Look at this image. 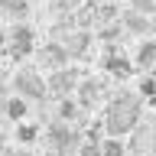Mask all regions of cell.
Returning a JSON list of instances; mask_svg holds the SVG:
<instances>
[{
    "instance_id": "cell-1",
    "label": "cell",
    "mask_w": 156,
    "mask_h": 156,
    "mask_svg": "<svg viewBox=\"0 0 156 156\" xmlns=\"http://www.w3.org/2000/svg\"><path fill=\"white\" fill-rule=\"evenodd\" d=\"M136 120H140V98L120 91V94L111 101L107 117H104L107 136H124V133H130V130L136 127Z\"/></svg>"
},
{
    "instance_id": "cell-2",
    "label": "cell",
    "mask_w": 156,
    "mask_h": 156,
    "mask_svg": "<svg viewBox=\"0 0 156 156\" xmlns=\"http://www.w3.org/2000/svg\"><path fill=\"white\" fill-rule=\"evenodd\" d=\"M13 88H16L26 101H36V104L49 98V78H39V72H33V68H23V72L13 78Z\"/></svg>"
},
{
    "instance_id": "cell-3",
    "label": "cell",
    "mask_w": 156,
    "mask_h": 156,
    "mask_svg": "<svg viewBox=\"0 0 156 156\" xmlns=\"http://www.w3.org/2000/svg\"><path fill=\"white\" fill-rule=\"evenodd\" d=\"M78 85H81V72H75L68 65L49 75V94L52 98H68L72 91H78Z\"/></svg>"
},
{
    "instance_id": "cell-4",
    "label": "cell",
    "mask_w": 156,
    "mask_h": 156,
    "mask_svg": "<svg viewBox=\"0 0 156 156\" xmlns=\"http://www.w3.org/2000/svg\"><path fill=\"white\" fill-rule=\"evenodd\" d=\"M7 46H10V55H13V58H26L29 52H33V46H36V33H33V26L16 23V26L10 29V36H7Z\"/></svg>"
},
{
    "instance_id": "cell-5",
    "label": "cell",
    "mask_w": 156,
    "mask_h": 156,
    "mask_svg": "<svg viewBox=\"0 0 156 156\" xmlns=\"http://www.w3.org/2000/svg\"><path fill=\"white\" fill-rule=\"evenodd\" d=\"M46 140H49V146H52V150H58V156H65L72 146H78V133H75V130H68L65 120H52Z\"/></svg>"
},
{
    "instance_id": "cell-6",
    "label": "cell",
    "mask_w": 156,
    "mask_h": 156,
    "mask_svg": "<svg viewBox=\"0 0 156 156\" xmlns=\"http://www.w3.org/2000/svg\"><path fill=\"white\" fill-rule=\"evenodd\" d=\"M39 65H46V68H52V72H58V68H65L68 65V58H72V52H68V46L65 42H49V46H42L39 49Z\"/></svg>"
},
{
    "instance_id": "cell-7",
    "label": "cell",
    "mask_w": 156,
    "mask_h": 156,
    "mask_svg": "<svg viewBox=\"0 0 156 156\" xmlns=\"http://www.w3.org/2000/svg\"><path fill=\"white\" fill-rule=\"evenodd\" d=\"M101 94H104V85L94 81V78H85V81L78 85V101H81V107H94Z\"/></svg>"
},
{
    "instance_id": "cell-8",
    "label": "cell",
    "mask_w": 156,
    "mask_h": 156,
    "mask_svg": "<svg viewBox=\"0 0 156 156\" xmlns=\"http://www.w3.org/2000/svg\"><path fill=\"white\" fill-rule=\"evenodd\" d=\"M120 23H124L127 33H150L153 29V20L146 16V13H136V10H127L124 16H120Z\"/></svg>"
},
{
    "instance_id": "cell-9",
    "label": "cell",
    "mask_w": 156,
    "mask_h": 156,
    "mask_svg": "<svg viewBox=\"0 0 156 156\" xmlns=\"http://www.w3.org/2000/svg\"><path fill=\"white\" fill-rule=\"evenodd\" d=\"M104 68H107L114 78H127L133 65H130V62H127V58L117 52V49H107V55H104Z\"/></svg>"
},
{
    "instance_id": "cell-10",
    "label": "cell",
    "mask_w": 156,
    "mask_h": 156,
    "mask_svg": "<svg viewBox=\"0 0 156 156\" xmlns=\"http://www.w3.org/2000/svg\"><path fill=\"white\" fill-rule=\"evenodd\" d=\"M65 46H68V52H72V58H81V55H85V49L91 46V36L81 33V29H75V33L65 39Z\"/></svg>"
},
{
    "instance_id": "cell-11",
    "label": "cell",
    "mask_w": 156,
    "mask_h": 156,
    "mask_svg": "<svg viewBox=\"0 0 156 156\" xmlns=\"http://www.w3.org/2000/svg\"><path fill=\"white\" fill-rule=\"evenodd\" d=\"M26 111H29V101H26L23 94H20V98H10L7 104H3L7 120H23V117H26Z\"/></svg>"
},
{
    "instance_id": "cell-12",
    "label": "cell",
    "mask_w": 156,
    "mask_h": 156,
    "mask_svg": "<svg viewBox=\"0 0 156 156\" xmlns=\"http://www.w3.org/2000/svg\"><path fill=\"white\" fill-rule=\"evenodd\" d=\"M136 68H156V42L150 39V42H143V46L136 49Z\"/></svg>"
},
{
    "instance_id": "cell-13",
    "label": "cell",
    "mask_w": 156,
    "mask_h": 156,
    "mask_svg": "<svg viewBox=\"0 0 156 156\" xmlns=\"http://www.w3.org/2000/svg\"><path fill=\"white\" fill-rule=\"evenodd\" d=\"M26 10H29V0H3V13H7V16L23 20V16H26Z\"/></svg>"
},
{
    "instance_id": "cell-14",
    "label": "cell",
    "mask_w": 156,
    "mask_h": 156,
    "mask_svg": "<svg viewBox=\"0 0 156 156\" xmlns=\"http://www.w3.org/2000/svg\"><path fill=\"white\" fill-rule=\"evenodd\" d=\"M78 7H81V0H49V10L52 13H72Z\"/></svg>"
},
{
    "instance_id": "cell-15",
    "label": "cell",
    "mask_w": 156,
    "mask_h": 156,
    "mask_svg": "<svg viewBox=\"0 0 156 156\" xmlns=\"http://www.w3.org/2000/svg\"><path fill=\"white\" fill-rule=\"evenodd\" d=\"M75 114H78L75 101H72V98H58V117H62V120H72Z\"/></svg>"
},
{
    "instance_id": "cell-16",
    "label": "cell",
    "mask_w": 156,
    "mask_h": 156,
    "mask_svg": "<svg viewBox=\"0 0 156 156\" xmlns=\"http://www.w3.org/2000/svg\"><path fill=\"white\" fill-rule=\"evenodd\" d=\"M104 156H124V143H120V136H107L104 143H101Z\"/></svg>"
},
{
    "instance_id": "cell-17",
    "label": "cell",
    "mask_w": 156,
    "mask_h": 156,
    "mask_svg": "<svg viewBox=\"0 0 156 156\" xmlns=\"http://www.w3.org/2000/svg\"><path fill=\"white\" fill-rule=\"evenodd\" d=\"M36 130H39L36 124H23V127H16V140H20V143H33V140L39 136Z\"/></svg>"
},
{
    "instance_id": "cell-18",
    "label": "cell",
    "mask_w": 156,
    "mask_h": 156,
    "mask_svg": "<svg viewBox=\"0 0 156 156\" xmlns=\"http://www.w3.org/2000/svg\"><path fill=\"white\" fill-rule=\"evenodd\" d=\"M124 23H114V26H111V23H107L104 29H101V39H104V42H117V39H120V33H124Z\"/></svg>"
},
{
    "instance_id": "cell-19",
    "label": "cell",
    "mask_w": 156,
    "mask_h": 156,
    "mask_svg": "<svg viewBox=\"0 0 156 156\" xmlns=\"http://www.w3.org/2000/svg\"><path fill=\"white\" fill-rule=\"evenodd\" d=\"M78 156H104V150H101V143H98V140H88V143L78 146Z\"/></svg>"
},
{
    "instance_id": "cell-20",
    "label": "cell",
    "mask_w": 156,
    "mask_h": 156,
    "mask_svg": "<svg viewBox=\"0 0 156 156\" xmlns=\"http://www.w3.org/2000/svg\"><path fill=\"white\" fill-rule=\"evenodd\" d=\"M140 94L143 98H156V75H146L140 81Z\"/></svg>"
},
{
    "instance_id": "cell-21",
    "label": "cell",
    "mask_w": 156,
    "mask_h": 156,
    "mask_svg": "<svg viewBox=\"0 0 156 156\" xmlns=\"http://www.w3.org/2000/svg\"><path fill=\"white\" fill-rule=\"evenodd\" d=\"M136 13H146V16H156V0H133Z\"/></svg>"
},
{
    "instance_id": "cell-22",
    "label": "cell",
    "mask_w": 156,
    "mask_h": 156,
    "mask_svg": "<svg viewBox=\"0 0 156 156\" xmlns=\"http://www.w3.org/2000/svg\"><path fill=\"white\" fill-rule=\"evenodd\" d=\"M7 156H29V153H23V150H20V153H7Z\"/></svg>"
},
{
    "instance_id": "cell-23",
    "label": "cell",
    "mask_w": 156,
    "mask_h": 156,
    "mask_svg": "<svg viewBox=\"0 0 156 156\" xmlns=\"http://www.w3.org/2000/svg\"><path fill=\"white\" fill-rule=\"evenodd\" d=\"M150 104H153V107H156V98H150Z\"/></svg>"
},
{
    "instance_id": "cell-24",
    "label": "cell",
    "mask_w": 156,
    "mask_h": 156,
    "mask_svg": "<svg viewBox=\"0 0 156 156\" xmlns=\"http://www.w3.org/2000/svg\"><path fill=\"white\" fill-rule=\"evenodd\" d=\"M153 29H156V16H153Z\"/></svg>"
},
{
    "instance_id": "cell-25",
    "label": "cell",
    "mask_w": 156,
    "mask_h": 156,
    "mask_svg": "<svg viewBox=\"0 0 156 156\" xmlns=\"http://www.w3.org/2000/svg\"><path fill=\"white\" fill-rule=\"evenodd\" d=\"M153 75H156V68H153Z\"/></svg>"
}]
</instances>
